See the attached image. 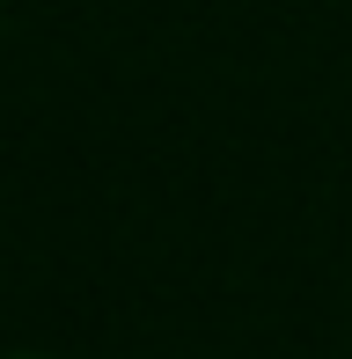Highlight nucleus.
Instances as JSON below:
<instances>
[{"label": "nucleus", "mask_w": 352, "mask_h": 359, "mask_svg": "<svg viewBox=\"0 0 352 359\" xmlns=\"http://www.w3.org/2000/svg\"><path fill=\"white\" fill-rule=\"evenodd\" d=\"M0 359H44V352H0Z\"/></svg>", "instance_id": "1"}]
</instances>
